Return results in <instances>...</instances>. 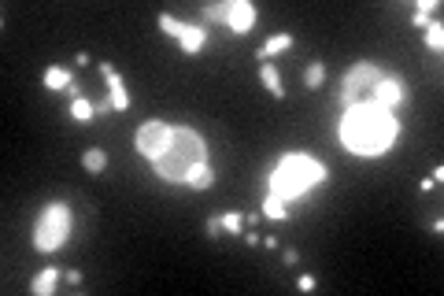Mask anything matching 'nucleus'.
Listing matches in <instances>:
<instances>
[{"label": "nucleus", "mask_w": 444, "mask_h": 296, "mask_svg": "<svg viewBox=\"0 0 444 296\" xmlns=\"http://www.w3.org/2000/svg\"><path fill=\"white\" fill-rule=\"evenodd\" d=\"M396 141V119L393 111L382 104H352L344 108L341 119V145L348 148L352 156H382L389 145Z\"/></svg>", "instance_id": "f257e3e1"}, {"label": "nucleus", "mask_w": 444, "mask_h": 296, "mask_svg": "<svg viewBox=\"0 0 444 296\" xmlns=\"http://www.w3.org/2000/svg\"><path fill=\"white\" fill-rule=\"evenodd\" d=\"M200 163H207L204 137L193 134L189 126H174L170 130V145L163 148V156L152 166H156V174L163 182H185V174Z\"/></svg>", "instance_id": "f03ea898"}, {"label": "nucleus", "mask_w": 444, "mask_h": 296, "mask_svg": "<svg viewBox=\"0 0 444 296\" xmlns=\"http://www.w3.org/2000/svg\"><path fill=\"white\" fill-rule=\"evenodd\" d=\"M319 182H326V166L319 160L300 156V152H289V156H282V163L270 171V197L293 200Z\"/></svg>", "instance_id": "7ed1b4c3"}, {"label": "nucleus", "mask_w": 444, "mask_h": 296, "mask_svg": "<svg viewBox=\"0 0 444 296\" xmlns=\"http://www.w3.org/2000/svg\"><path fill=\"white\" fill-rule=\"evenodd\" d=\"M67 234H70L67 204H49L38 215V226H34V248L38 252H56L63 241H67Z\"/></svg>", "instance_id": "20e7f679"}, {"label": "nucleus", "mask_w": 444, "mask_h": 296, "mask_svg": "<svg viewBox=\"0 0 444 296\" xmlns=\"http://www.w3.org/2000/svg\"><path fill=\"white\" fill-rule=\"evenodd\" d=\"M382 78H385V74L378 71L370 60L356 63V67L344 74V82H341V89H337V104L341 108H352V104H356V97H359V89H363V86H378Z\"/></svg>", "instance_id": "39448f33"}, {"label": "nucleus", "mask_w": 444, "mask_h": 296, "mask_svg": "<svg viewBox=\"0 0 444 296\" xmlns=\"http://www.w3.org/2000/svg\"><path fill=\"white\" fill-rule=\"evenodd\" d=\"M159 23V30L163 34H170V37H178V45H182V52H200L204 49V41H207V34L200 30V26H189V23H178V18H170V15H159L156 18Z\"/></svg>", "instance_id": "423d86ee"}, {"label": "nucleus", "mask_w": 444, "mask_h": 296, "mask_svg": "<svg viewBox=\"0 0 444 296\" xmlns=\"http://www.w3.org/2000/svg\"><path fill=\"white\" fill-rule=\"evenodd\" d=\"M170 130H174V126H163V123H144L138 130V152L148 163H156L163 156V148L170 145Z\"/></svg>", "instance_id": "0eeeda50"}, {"label": "nucleus", "mask_w": 444, "mask_h": 296, "mask_svg": "<svg viewBox=\"0 0 444 296\" xmlns=\"http://www.w3.org/2000/svg\"><path fill=\"white\" fill-rule=\"evenodd\" d=\"M404 97H407V86H404V82H396V78H382L374 86V104H382L389 111H393L396 104H404Z\"/></svg>", "instance_id": "6e6552de"}, {"label": "nucleus", "mask_w": 444, "mask_h": 296, "mask_svg": "<svg viewBox=\"0 0 444 296\" xmlns=\"http://www.w3.org/2000/svg\"><path fill=\"white\" fill-rule=\"evenodd\" d=\"M226 26H230L233 34H248L252 26H256V8H252L248 0H233V8H230V18H226Z\"/></svg>", "instance_id": "1a4fd4ad"}, {"label": "nucleus", "mask_w": 444, "mask_h": 296, "mask_svg": "<svg viewBox=\"0 0 444 296\" xmlns=\"http://www.w3.org/2000/svg\"><path fill=\"white\" fill-rule=\"evenodd\" d=\"M104 78H107V89H112V108H119V111H126L130 108V92H126V86H122V78L115 74V67L112 63H104Z\"/></svg>", "instance_id": "9d476101"}, {"label": "nucleus", "mask_w": 444, "mask_h": 296, "mask_svg": "<svg viewBox=\"0 0 444 296\" xmlns=\"http://www.w3.org/2000/svg\"><path fill=\"white\" fill-rule=\"evenodd\" d=\"M56 282H60V271H56V267H44V271L30 282V293L34 296H49L52 289H56Z\"/></svg>", "instance_id": "9b49d317"}, {"label": "nucleus", "mask_w": 444, "mask_h": 296, "mask_svg": "<svg viewBox=\"0 0 444 296\" xmlns=\"http://www.w3.org/2000/svg\"><path fill=\"white\" fill-rule=\"evenodd\" d=\"M285 49H293V37H289V34H274V37H270V41L256 52V60L270 63V56H278V52H285Z\"/></svg>", "instance_id": "f8f14e48"}, {"label": "nucleus", "mask_w": 444, "mask_h": 296, "mask_svg": "<svg viewBox=\"0 0 444 296\" xmlns=\"http://www.w3.org/2000/svg\"><path fill=\"white\" fill-rule=\"evenodd\" d=\"M259 78H263V86H267V92H270L274 100L285 97V86H282V78H278L274 63H263V67H259Z\"/></svg>", "instance_id": "ddd939ff"}, {"label": "nucleus", "mask_w": 444, "mask_h": 296, "mask_svg": "<svg viewBox=\"0 0 444 296\" xmlns=\"http://www.w3.org/2000/svg\"><path fill=\"white\" fill-rule=\"evenodd\" d=\"M70 86H78V82L70 78L63 67H49V71H44V89H70Z\"/></svg>", "instance_id": "4468645a"}, {"label": "nucleus", "mask_w": 444, "mask_h": 296, "mask_svg": "<svg viewBox=\"0 0 444 296\" xmlns=\"http://www.w3.org/2000/svg\"><path fill=\"white\" fill-rule=\"evenodd\" d=\"M211 182H215V174H211V166H207V163L193 166V171L185 174V185H193V189H211Z\"/></svg>", "instance_id": "2eb2a0df"}, {"label": "nucleus", "mask_w": 444, "mask_h": 296, "mask_svg": "<svg viewBox=\"0 0 444 296\" xmlns=\"http://www.w3.org/2000/svg\"><path fill=\"white\" fill-rule=\"evenodd\" d=\"M81 166H86L89 174H101L104 166H107V156H104V148H89V152L81 156Z\"/></svg>", "instance_id": "dca6fc26"}, {"label": "nucleus", "mask_w": 444, "mask_h": 296, "mask_svg": "<svg viewBox=\"0 0 444 296\" xmlns=\"http://www.w3.org/2000/svg\"><path fill=\"white\" fill-rule=\"evenodd\" d=\"M93 115H96V104L75 97V104H70V119H75V123H93Z\"/></svg>", "instance_id": "f3484780"}, {"label": "nucleus", "mask_w": 444, "mask_h": 296, "mask_svg": "<svg viewBox=\"0 0 444 296\" xmlns=\"http://www.w3.org/2000/svg\"><path fill=\"white\" fill-rule=\"evenodd\" d=\"M263 219H289V208H285V200H278V197H267V200H263Z\"/></svg>", "instance_id": "a211bd4d"}, {"label": "nucleus", "mask_w": 444, "mask_h": 296, "mask_svg": "<svg viewBox=\"0 0 444 296\" xmlns=\"http://www.w3.org/2000/svg\"><path fill=\"white\" fill-rule=\"evenodd\" d=\"M322 82H326V67H322V63H319V60H315V63H311V67H307V71H304V86H307V89H319V86H322Z\"/></svg>", "instance_id": "6ab92c4d"}, {"label": "nucleus", "mask_w": 444, "mask_h": 296, "mask_svg": "<svg viewBox=\"0 0 444 296\" xmlns=\"http://www.w3.org/2000/svg\"><path fill=\"white\" fill-rule=\"evenodd\" d=\"M444 26L441 23H426V45H430V49H444Z\"/></svg>", "instance_id": "aec40b11"}, {"label": "nucleus", "mask_w": 444, "mask_h": 296, "mask_svg": "<svg viewBox=\"0 0 444 296\" xmlns=\"http://www.w3.org/2000/svg\"><path fill=\"white\" fill-rule=\"evenodd\" d=\"M230 8H233V0H230V4H207L204 15L211 18V23H226V18H230Z\"/></svg>", "instance_id": "412c9836"}, {"label": "nucleus", "mask_w": 444, "mask_h": 296, "mask_svg": "<svg viewBox=\"0 0 444 296\" xmlns=\"http://www.w3.org/2000/svg\"><path fill=\"white\" fill-rule=\"evenodd\" d=\"M222 226L230 230V234H241V226H244V219L241 215H222Z\"/></svg>", "instance_id": "4be33fe9"}, {"label": "nucleus", "mask_w": 444, "mask_h": 296, "mask_svg": "<svg viewBox=\"0 0 444 296\" xmlns=\"http://www.w3.org/2000/svg\"><path fill=\"white\" fill-rule=\"evenodd\" d=\"M219 230H222V219L211 215V219H207V237H219Z\"/></svg>", "instance_id": "5701e85b"}, {"label": "nucleus", "mask_w": 444, "mask_h": 296, "mask_svg": "<svg viewBox=\"0 0 444 296\" xmlns=\"http://www.w3.org/2000/svg\"><path fill=\"white\" fill-rule=\"evenodd\" d=\"M433 8H437V0H419V15H426V18H430V12H433Z\"/></svg>", "instance_id": "b1692460"}, {"label": "nucleus", "mask_w": 444, "mask_h": 296, "mask_svg": "<svg viewBox=\"0 0 444 296\" xmlns=\"http://www.w3.org/2000/svg\"><path fill=\"white\" fill-rule=\"evenodd\" d=\"M300 289H304V293H315V278H311V274L300 278Z\"/></svg>", "instance_id": "393cba45"}]
</instances>
